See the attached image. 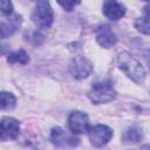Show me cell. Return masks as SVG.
<instances>
[{
	"mask_svg": "<svg viewBox=\"0 0 150 150\" xmlns=\"http://www.w3.org/2000/svg\"><path fill=\"white\" fill-rule=\"evenodd\" d=\"M118 67L136 83H142L145 79V70L143 66L128 52H123L117 56Z\"/></svg>",
	"mask_w": 150,
	"mask_h": 150,
	"instance_id": "1",
	"label": "cell"
},
{
	"mask_svg": "<svg viewBox=\"0 0 150 150\" xmlns=\"http://www.w3.org/2000/svg\"><path fill=\"white\" fill-rule=\"evenodd\" d=\"M54 14L48 0H38L32 13V20L39 28H49L53 23Z\"/></svg>",
	"mask_w": 150,
	"mask_h": 150,
	"instance_id": "2",
	"label": "cell"
},
{
	"mask_svg": "<svg viewBox=\"0 0 150 150\" xmlns=\"http://www.w3.org/2000/svg\"><path fill=\"white\" fill-rule=\"evenodd\" d=\"M89 98L91 102L100 104V103H107L112 101L116 97V91L110 82H101V83H95L90 91L88 93Z\"/></svg>",
	"mask_w": 150,
	"mask_h": 150,
	"instance_id": "3",
	"label": "cell"
},
{
	"mask_svg": "<svg viewBox=\"0 0 150 150\" xmlns=\"http://www.w3.org/2000/svg\"><path fill=\"white\" fill-rule=\"evenodd\" d=\"M50 141L54 145L60 148H74L79 144V138L74 137L73 135L66 132L62 128L56 127L52 129L50 132Z\"/></svg>",
	"mask_w": 150,
	"mask_h": 150,
	"instance_id": "4",
	"label": "cell"
},
{
	"mask_svg": "<svg viewBox=\"0 0 150 150\" xmlns=\"http://www.w3.org/2000/svg\"><path fill=\"white\" fill-rule=\"evenodd\" d=\"M112 137V130L103 124H97L89 130V138L93 145L95 146H102L107 144L110 138Z\"/></svg>",
	"mask_w": 150,
	"mask_h": 150,
	"instance_id": "5",
	"label": "cell"
},
{
	"mask_svg": "<svg viewBox=\"0 0 150 150\" xmlns=\"http://www.w3.org/2000/svg\"><path fill=\"white\" fill-rule=\"evenodd\" d=\"M91 70H93L91 63L82 56H77V57L73 59L69 64L70 74L73 75V77L77 79V80H82V79H86L87 76H89Z\"/></svg>",
	"mask_w": 150,
	"mask_h": 150,
	"instance_id": "6",
	"label": "cell"
},
{
	"mask_svg": "<svg viewBox=\"0 0 150 150\" xmlns=\"http://www.w3.org/2000/svg\"><path fill=\"white\" fill-rule=\"evenodd\" d=\"M68 125L73 134H83L88 130L89 120L82 111H73L68 117Z\"/></svg>",
	"mask_w": 150,
	"mask_h": 150,
	"instance_id": "7",
	"label": "cell"
},
{
	"mask_svg": "<svg viewBox=\"0 0 150 150\" xmlns=\"http://www.w3.org/2000/svg\"><path fill=\"white\" fill-rule=\"evenodd\" d=\"M19 122L12 117L0 120V141L14 139L19 135Z\"/></svg>",
	"mask_w": 150,
	"mask_h": 150,
	"instance_id": "8",
	"label": "cell"
},
{
	"mask_svg": "<svg viewBox=\"0 0 150 150\" xmlns=\"http://www.w3.org/2000/svg\"><path fill=\"white\" fill-rule=\"evenodd\" d=\"M103 14L110 20H120L125 14V7L117 0H104Z\"/></svg>",
	"mask_w": 150,
	"mask_h": 150,
	"instance_id": "9",
	"label": "cell"
},
{
	"mask_svg": "<svg viewBox=\"0 0 150 150\" xmlns=\"http://www.w3.org/2000/svg\"><path fill=\"white\" fill-rule=\"evenodd\" d=\"M96 41L100 46L104 48H110L116 43L117 38L108 26H102L96 32Z\"/></svg>",
	"mask_w": 150,
	"mask_h": 150,
	"instance_id": "10",
	"label": "cell"
},
{
	"mask_svg": "<svg viewBox=\"0 0 150 150\" xmlns=\"http://www.w3.org/2000/svg\"><path fill=\"white\" fill-rule=\"evenodd\" d=\"M20 22H21V18L19 15L8 18L6 21H0V38L6 39L13 35L19 28Z\"/></svg>",
	"mask_w": 150,
	"mask_h": 150,
	"instance_id": "11",
	"label": "cell"
},
{
	"mask_svg": "<svg viewBox=\"0 0 150 150\" xmlns=\"http://www.w3.org/2000/svg\"><path fill=\"white\" fill-rule=\"evenodd\" d=\"M16 104V98L12 93L0 91V110L13 109Z\"/></svg>",
	"mask_w": 150,
	"mask_h": 150,
	"instance_id": "12",
	"label": "cell"
},
{
	"mask_svg": "<svg viewBox=\"0 0 150 150\" xmlns=\"http://www.w3.org/2000/svg\"><path fill=\"white\" fill-rule=\"evenodd\" d=\"M7 61L9 63H20V64H26L29 62V56L23 49H19L16 52L11 53L7 56Z\"/></svg>",
	"mask_w": 150,
	"mask_h": 150,
	"instance_id": "13",
	"label": "cell"
},
{
	"mask_svg": "<svg viewBox=\"0 0 150 150\" xmlns=\"http://www.w3.org/2000/svg\"><path fill=\"white\" fill-rule=\"evenodd\" d=\"M143 135H142V130L138 128V127H130L125 130L124 135H123V138L124 141L127 142H139L142 139Z\"/></svg>",
	"mask_w": 150,
	"mask_h": 150,
	"instance_id": "14",
	"label": "cell"
},
{
	"mask_svg": "<svg viewBox=\"0 0 150 150\" xmlns=\"http://www.w3.org/2000/svg\"><path fill=\"white\" fill-rule=\"evenodd\" d=\"M146 8L145 7V16L144 18H139L135 21V27L143 34L148 35L149 34V16H148V12H146Z\"/></svg>",
	"mask_w": 150,
	"mask_h": 150,
	"instance_id": "15",
	"label": "cell"
},
{
	"mask_svg": "<svg viewBox=\"0 0 150 150\" xmlns=\"http://www.w3.org/2000/svg\"><path fill=\"white\" fill-rule=\"evenodd\" d=\"M0 12L4 15H9L13 12V5L11 0H0Z\"/></svg>",
	"mask_w": 150,
	"mask_h": 150,
	"instance_id": "16",
	"label": "cell"
},
{
	"mask_svg": "<svg viewBox=\"0 0 150 150\" xmlns=\"http://www.w3.org/2000/svg\"><path fill=\"white\" fill-rule=\"evenodd\" d=\"M57 2L66 9V11H71L76 5L81 2V0H57Z\"/></svg>",
	"mask_w": 150,
	"mask_h": 150,
	"instance_id": "17",
	"label": "cell"
},
{
	"mask_svg": "<svg viewBox=\"0 0 150 150\" xmlns=\"http://www.w3.org/2000/svg\"><path fill=\"white\" fill-rule=\"evenodd\" d=\"M27 39H28L30 42H33L34 45H41L42 41H43V36H42L39 32H36V30L30 32V33H29V36H28Z\"/></svg>",
	"mask_w": 150,
	"mask_h": 150,
	"instance_id": "18",
	"label": "cell"
},
{
	"mask_svg": "<svg viewBox=\"0 0 150 150\" xmlns=\"http://www.w3.org/2000/svg\"><path fill=\"white\" fill-rule=\"evenodd\" d=\"M144 1H148V0H144Z\"/></svg>",
	"mask_w": 150,
	"mask_h": 150,
	"instance_id": "19",
	"label": "cell"
}]
</instances>
